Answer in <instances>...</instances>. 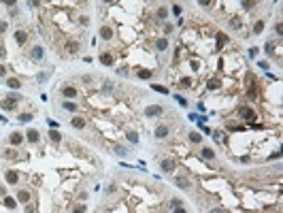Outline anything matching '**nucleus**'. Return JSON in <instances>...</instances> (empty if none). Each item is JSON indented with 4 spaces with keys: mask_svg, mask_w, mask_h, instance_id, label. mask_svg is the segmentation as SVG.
<instances>
[{
    "mask_svg": "<svg viewBox=\"0 0 283 213\" xmlns=\"http://www.w3.org/2000/svg\"><path fill=\"white\" fill-rule=\"evenodd\" d=\"M2 156H4V158H9V160H17V151H15V149H4V151H2Z\"/></svg>",
    "mask_w": 283,
    "mask_h": 213,
    "instance_id": "obj_19",
    "label": "nucleus"
},
{
    "mask_svg": "<svg viewBox=\"0 0 283 213\" xmlns=\"http://www.w3.org/2000/svg\"><path fill=\"white\" fill-rule=\"evenodd\" d=\"M15 41H17V45H24V43L28 41V34H26L24 30H17V32H15Z\"/></svg>",
    "mask_w": 283,
    "mask_h": 213,
    "instance_id": "obj_9",
    "label": "nucleus"
},
{
    "mask_svg": "<svg viewBox=\"0 0 283 213\" xmlns=\"http://www.w3.org/2000/svg\"><path fill=\"white\" fill-rule=\"evenodd\" d=\"M70 124H73V128H79V130H81V128H85V120H83V117H75Z\"/></svg>",
    "mask_w": 283,
    "mask_h": 213,
    "instance_id": "obj_17",
    "label": "nucleus"
},
{
    "mask_svg": "<svg viewBox=\"0 0 283 213\" xmlns=\"http://www.w3.org/2000/svg\"><path fill=\"white\" fill-rule=\"evenodd\" d=\"M175 185L181 188V190H189V188H192L189 179H185V177H177V179H175Z\"/></svg>",
    "mask_w": 283,
    "mask_h": 213,
    "instance_id": "obj_3",
    "label": "nucleus"
},
{
    "mask_svg": "<svg viewBox=\"0 0 283 213\" xmlns=\"http://www.w3.org/2000/svg\"><path fill=\"white\" fill-rule=\"evenodd\" d=\"M247 96H249V100H255V98H258V87H253V85H251V87H249V92H247Z\"/></svg>",
    "mask_w": 283,
    "mask_h": 213,
    "instance_id": "obj_27",
    "label": "nucleus"
},
{
    "mask_svg": "<svg viewBox=\"0 0 283 213\" xmlns=\"http://www.w3.org/2000/svg\"><path fill=\"white\" fill-rule=\"evenodd\" d=\"M26 213H34V207L32 205H26Z\"/></svg>",
    "mask_w": 283,
    "mask_h": 213,
    "instance_id": "obj_48",
    "label": "nucleus"
},
{
    "mask_svg": "<svg viewBox=\"0 0 283 213\" xmlns=\"http://www.w3.org/2000/svg\"><path fill=\"white\" fill-rule=\"evenodd\" d=\"M219 85H222V81H219V79H211V81H209V89H217Z\"/></svg>",
    "mask_w": 283,
    "mask_h": 213,
    "instance_id": "obj_31",
    "label": "nucleus"
},
{
    "mask_svg": "<svg viewBox=\"0 0 283 213\" xmlns=\"http://www.w3.org/2000/svg\"><path fill=\"white\" fill-rule=\"evenodd\" d=\"M170 205L177 209V207H181V200H179V198H173V200H170Z\"/></svg>",
    "mask_w": 283,
    "mask_h": 213,
    "instance_id": "obj_40",
    "label": "nucleus"
},
{
    "mask_svg": "<svg viewBox=\"0 0 283 213\" xmlns=\"http://www.w3.org/2000/svg\"><path fill=\"white\" fill-rule=\"evenodd\" d=\"M126 136H128V141H130V143H134V145L139 143V134H136L134 130H128V132H126Z\"/></svg>",
    "mask_w": 283,
    "mask_h": 213,
    "instance_id": "obj_18",
    "label": "nucleus"
},
{
    "mask_svg": "<svg viewBox=\"0 0 283 213\" xmlns=\"http://www.w3.org/2000/svg\"><path fill=\"white\" fill-rule=\"evenodd\" d=\"M189 83H192V81H189V79H188V77H183V79H181V85H183V87H188V85Z\"/></svg>",
    "mask_w": 283,
    "mask_h": 213,
    "instance_id": "obj_43",
    "label": "nucleus"
},
{
    "mask_svg": "<svg viewBox=\"0 0 283 213\" xmlns=\"http://www.w3.org/2000/svg\"><path fill=\"white\" fill-rule=\"evenodd\" d=\"M173 13L175 15H181V4H173Z\"/></svg>",
    "mask_w": 283,
    "mask_h": 213,
    "instance_id": "obj_37",
    "label": "nucleus"
},
{
    "mask_svg": "<svg viewBox=\"0 0 283 213\" xmlns=\"http://www.w3.org/2000/svg\"><path fill=\"white\" fill-rule=\"evenodd\" d=\"M62 94H64V98H66V100H73V98L77 96V89H75L73 85H66V87L62 89Z\"/></svg>",
    "mask_w": 283,
    "mask_h": 213,
    "instance_id": "obj_4",
    "label": "nucleus"
},
{
    "mask_svg": "<svg viewBox=\"0 0 283 213\" xmlns=\"http://www.w3.org/2000/svg\"><path fill=\"white\" fill-rule=\"evenodd\" d=\"M0 75H4V66L2 64H0Z\"/></svg>",
    "mask_w": 283,
    "mask_h": 213,
    "instance_id": "obj_53",
    "label": "nucleus"
},
{
    "mask_svg": "<svg viewBox=\"0 0 283 213\" xmlns=\"http://www.w3.org/2000/svg\"><path fill=\"white\" fill-rule=\"evenodd\" d=\"M153 89H155V92H160V94H168V89H166L164 85H153Z\"/></svg>",
    "mask_w": 283,
    "mask_h": 213,
    "instance_id": "obj_36",
    "label": "nucleus"
},
{
    "mask_svg": "<svg viewBox=\"0 0 283 213\" xmlns=\"http://www.w3.org/2000/svg\"><path fill=\"white\" fill-rule=\"evenodd\" d=\"M6 83H9V87H11V89H19V85H21V83H19V79H15V77H11Z\"/></svg>",
    "mask_w": 283,
    "mask_h": 213,
    "instance_id": "obj_21",
    "label": "nucleus"
},
{
    "mask_svg": "<svg viewBox=\"0 0 283 213\" xmlns=\"http://www.w3.org/2000/svg\"><path fill=\"white\" fill-rule=\"evenodd\" d=\"M228 130H230V132H238V130H245V128L236 126V124H228Z\"/></svg>",
    "mask_w": 283,
    "mask_h": 213,
    "instance_id": "obj_35",
    "label": "nucleus"
},
{
    "mask_svg": "<svg viewBox=\"0 0 283 213\" xmlns=\"http://www.w3.org/2000/svg\"><path fill=\"white\" fill-rule=\"evenodd\" d=\"M192 68H194V70H198V68H200V64H198L196 60H192Z\"/></svg>",
    "mask_w": 283,
    "mask_h": 213,
    "instance_id": "obj_47",
    "label": "nucleus"
},
{
    "mask_svg": "<svg viewBox=\"0 0 283 213\" xmlns=\"http://www.w3.org/2000/svg\"><path fill=\"white\" fill-rule=\"evenodd\" d=\"M139 77H141V79H145V81H149L153 75H151V70H145V68H143V70H139Z\"/></svg>",
    "mask_w": 283,
    "mask_h": 213,
    "instance_id": "obj_24",
    "label": "nucleus"
},
{
    "mask_svg": "<svg viewBox=\"0 0 283 213\" xmlns=\"http://www.w3.org/2000/svg\"><path fill=\"white\" fill-rule=\"evenodd\" d=\"M115 154H117V156H128V149H126V147H119V145H117V147H115Z\"/></svg>",
    "mask_w": 283,
    "mask_h": 213,
    "instance_id": "obj_33",
    "label": "nucleus"
},
{
    "mask_svg": "<svg viewBox=\"0 0 283 213\" xmlns=\"http://www.w3.org/2000/svg\"><path fill=\"white\" fill-rule=\"evenodd\" d=\"M240 6L243 9H251V6H255V2H240Z\"/></svg>",
    "mask_w": 283,
    "mask_h": 213,
    "instance_id": "obj_38",
    "label": "nucleus"
},
{
    "mask_svg": "<svg viewBox=\"0 0 283 213\" xmlns=\"http://www.w3.org/2000/svg\"><path fill=\"white\" fill-rule=\"evenodd\" d=\"M251 128H255V130H264V126H262V124H251Z\"/></svg>",
    "mask_w": 283,
    "mask_h": 213,
    "instance_id": "obj_49",
    "label": "nucleus"
},
{
    "mask_svg": "<svg viewBox=\"0 0 283 213\" xmlns=\"http://www.w3.org/2000/svg\"><path fill=\"white\" fill-rule=\"evenodd\" d=\"M168 136V126H158L155 128V139H166Z\"/></svg>",
    "mask_w": 283,
    "mask_h": 213,
    "instance_id": "obj_7",
    "label": "nucleus"
},
{
    "mask_svg": "<svg viewBox=\"0 0 283 213\" xmlns=\"http://www.w3.org/2000/svg\"><path fill=\"white\" fill-rule=\"evenodd\" d=\"M49 139H51L53 143H60V141H62V134H60L58 130H53V128H49Z\"/></svg>",
    "mask_w": 283,
    "mask_h": 213,
    "instance_id": "obj_12",
    "label": "nucleus"
},
{
    "mask_svg": "<svg viewBox=\"0 0 283 213\" xmlns=\"http://www.w3.org/2000/svg\"><path fill=\"white\" fill-rule=\"evenodd\" d=\"M162 170H164V173L175 170V162H173V160H162Z\"/></svg>",
    "mask_w": 283,
    "mask_h": 213,
    "instance_id": "obj_11",
    "label": "nucleus"
},
{
    "mask_svg": "<svg viewBox=\"0 0 283 213\" xmlns=\"http://www.w3.org/2000/svg\"><path fill=\"white\" fill-rule=\"evenodd\" d=\"M66 51H70V53H75L77 51V45L73 43V45H66Z\"/></svg>",
    "mask_w": 283,
    "mask_h": 213,
    "instance_id": "obj_39",
    "label": "nucleus"
},
{
    "mask_svg": "<svg viewBox=\"0 0 283 213\" xmlns=\"http://www.w3.org/2000/svg\"><path fill=\"white\" fill-rule=\"evenodd\" d=\"M102 92H104V94H111V92H113V81H104V85H102Z\"/></svg>",
    "mask_w": 283,
    "mask_h": 213,
    "instance_id": "obj_30",
    "label": "nucleus"
},
{
    "mask_svg": "<svg viewBox=\"0 0 283 213\" xmlns=\"http://www.w3.org/2000/svg\"><path fill=\"white\" fill-rule=\"evenodd\" d=\"M264 30V21L260 19V21H255V26H253V34H260Z\"/></svg>",
    "mask_w": 283,
    "mask_h": 213,
    "instance_id": "obj_26",
    "label": "nucleus"
},
{
    "mask_svg": "<svg viewBox=\"0 0 283 213\" xmlns=\"http://www.w3.org/2000/svg\"><path fill=\"white\" fill-rule=\"evenodd\" d=\"M145 115H147V117H158V115H162V107H160V105H151V107L145 109Z\"/></svg>",
    "mask_w": 283,
    "mask_h": 213,
    "instance_id": "obj_2",
    "label": "nucleus"
},
{
    "mask_svg": "<svg viewBox=\"0 0 283 213\" xmlns=\"http://www.w3.org/2000/svg\"><path fill=\"white\" fill-rule=\"evenodd\" d=\"M39 81H41V83H45V81H47V75H45V73H41V75H39Z\"/></svg>",
    "mask_w": 283,
    "mask_h": 213,
    "instance_id": "obj_46",
    "label": "nucleus"
},
{
    "mask_svg": "<svg viewBox=\"0 0 283 213\" xmlns=\"http://www.w3.org/2000/svg\"><path fill=\"white\" fill-rule=\"evenodd\" d=\"M155 47H158L160 51H166V49H168V41H166V39H158V41H155Z\"/></svg>",
    "mask_w": 283,
    "mask_h": 213,
    "instance_id": "obj_16",
    "label": "nucleus"
},
{
    "mask_svg": "<svg viewBox=\"0 0 283 213\" xmlns=\"http://www.w3.org/2000/svg\"><path fill=\"white\" fill-rule=\"evenodd\" d=\"M6 30V21H0V32H4Z\"/></svg>",
    "mask_w": 283,
    "mask_h": 213,
    "instance_id": "obj_50",
    "label": "nucleus"
},
{
    "mask_svg": "<svg viewBox=\"0 0 283 213\" xmlns=\"http://www.w3.org/2000/svg\"><path fill=\"white\" fill-rule=\"evenodd\" d=\"M100 36H102L104 41H109V39L113 36V30H111L109 26H102V28H100Z\"/></svg>",
    "mask_w": 283,
    "mask_h": 213,
    "instance_id": "obj_10",
    "label": "nucleus"
},
{
    "mask_svg": "<svg viewBox=\"0 0 283 213\" xmlns=\"http://www.w3.org/2000/svg\"><path fill=\"white\" fill-rule=\"evenodd\" d=\"M230 26H232L234 30H240V19H236V17H234V19H230Z\"/></svg>",
    "mask_w": 283,
    "mask_h": 213,
    "instance_id": "obj_34",
    "label": "nucleus"
},
{
    "mask_svg": "<svg viewBox=\"0 0 283 213\" xmlns=\"http://www.w3.org/2000/svg\"><path fill=\"white\" fill-rule=\"evenodd\" d=\"M15 205H17V203H15L13 196H6V198H4V207H6V209H13Z\"/></svg>",
    "mask_w": 283,
    "mask_h": 213,
    "instance_id": "obj_23",
    "label": "nucleus"
},
{
    "mask_svg": "<svg viewBox=\"0 0 283 213\" xmlns=\"http://www.w3.org/2000/svg\"><path fill=\"white\" fill-rule=\"evenodd\" d=\"M264 49H266V53H273V49H275V47H273L270 43H266V47H264Z\"/></svg>",
    "mask_w": 283,
    "mask_h": 213,
    "instance_id": "obj_45",
    "label": "nucleus"
},
{
    "mask_svg": "<svg viewBox=\"0 0 283 213\" xmlns=\"http://www.w3.org/2000/svg\"><path fill=\"white\" fill-rule=\"evenodd\" d=\"M175 98L179 100V105H183V107H188V100H185V98H181V96H175Z\"/></svg>",
    "mask_w": 283,
    "mask_h": 213,
    "instance_id": "obj_42",
    "label": "nucleus"
},
{
    "mask_svg": "<svg viewBox=\"0 0 283 213\" xmlns=\"http://www.w3.org/2000/svg\"><path fill=\"white\" fill-rule=\"evenodd\" d=\"M75 213H85V207H83V205H77V207H75Z\"/></svg>",
    "mask_w": 283,
    "mask_h": 213,
    "instance_id": "obj_41",
    "label": "nucleus"
},
{
    "mask_svg": "<svg viewBox=\"0 0 283 213\" xmlns=\"http://www.w3.org/2000/svg\"><path fill=\"white\" fill-rule=\"evenodd\" d=\"M21 141H24V136H21L19 132H13V134L9 136V143H11V145H21Z\"/></svg>",
    "mask_w": 283,
    "mask_h": 213,
    "instance_id": "obj_8",
    "label": "nucleus"
},
{
    "mask_svg": "<svg viewBox=\"0 0 283 213\" xmlns=\"http://www.w3.org/2000/svg\"><path fill=\"white\" fill-rule=\"evenodd\" d=\"M64 111H77V105H75V102H68V100H66V102H64Z\"/></svg>",
    "mask_w": 283,
    "mask_h": 213,
    "instance_id": "obj_32",
    "label": "nucleus"
},
{
    "mask_svg": "<svg viewBox=\"0 0 283 213\" xmlns=\"http://www.w3.org/2000/svg\"><path fill=\"white\" fill-rule=\"evenodd\" d=\"M100 62H102L104 66H111V64H113V58H111L109 53H104V55H100Z\"/></svg>",
    "mask_w": 283,
    "mask_h": 213,
    "instance_id": "obj_22",
    "label": "nucleus"
},
{
    "mask_svg": "<svg viewBox=\"0 0 283 213\" xmlns=\"http://www.w3.org/2000/svg\"><path fill=\"white\" fill-rule=\"evenodd\" d=\"M211 213H224V211H222V209H213Z\"/></svg>",
    "mask_w": 283,
    "mask_h": 213,
    "instance_id": "obj_52",
    "label": "nucleus"
},
{
    "mask_svg": "<svg viewBox=\"0 0 283 213\" xmlns=\"http://www.w3.org/2000/svg\"><path fill=\"white\" fill-rule=\"evenodd\" d=\"M211 4H213L211 0H200V6H211Z\"/></svg>",
    "mask_w": 283,
    "mask_h": 213,
    "instance_id": "obj_44",
    "label": "nucleus"
},
{
    "mask_svg": "<svg viewBox=\"0 0 283 213\" xmlns=\"http://www.w3.org/2000/svg\"><path fill=\"white\" fill-rule=\"evenodd\" d=\"M226 43H228V34H224V32H219V34H217V45H219V47H224Z\"/></svg>",
    "mask_w": 283,
    "mask_h": 213,
    "instance_id": "obj_20",
    "label": "nucleus"
},
{
    "mask_svg": "<svg viewBox=\"0 0 283 213\" xmlns=\"http://www.w3.org/2000/svg\"><path fill=\"white\" fill-rule=\"evenodd\" d=\"M238 115H240L243 120H247V122H253L255 111H253V109H249V107H240V109H238Z\"/></svg>",
    "mask_w": 283,
    "mask_h": 213,
    "instance_id": "obj_1",
    "label": "nucleus"
},
{
    "mask_svg": "<svg viewBox=\"0 0 283 213\" xmlns=\"http://www.w3.org/2000/svg\"><path fill=\"white\" fill-rule=\"evenodd\" d=\"M175 213H188V211H185L183 207H177V209H175Z\"/></svg>",
    "mask_w": 283,
    "mask_h": 213,
    "instance_id": "obj_51",
    "label": "nucleus"
},
{
    "mask_svg": "<svg viewBox=\"0 0 283 213\" xmlns=\"http://www.w3.org/2000/svg\"><path fill=\"white\" fill-rule=\"evenodd\" d=\"M17 120H19V122H21V124H28V122H30V120H32V113H21V115H19V117H17Z\"/></svg>",
    "mask_w": 283,
    "mask_h": 213,
    "instance_id": "obj_28",
    "label": "nucleus"
},
{
    "mask_svg": "<svg viewBox=\"0 0 283 213\" xmlns=\"http://www.w3.org/2000/svg\"><path fill=\"white\" fill-rule=\"evenodd\" d=\"M158 17H160V19H166V17H168V9H166V6H160V9H158Z\"/></svg>",
    "mask_w": 283,
    "mask_h": 213,
    "instance_id": "obj_25",
    "label": "nucleus"
},
{
    "mask_svg": "<svg viewBox=\"0 0 283 213\" xmlns=\"http://www.w3.org/2000/svg\"><path fill=\"white\" fill-rule=\"evenodd\" d=\"M28 141H30V143H36V141H39V130L30 128V130H28Z\"/></svg>",
    "mask_w": 283,
    "mask_h": 213,
    "instance_id": "obj_14",
    "label": "nucleus"
},
{
    "mask_svg": "<svg viewBox=\"0 0 283 213\" xmlns=\"http://www.w3.org/2000/svg\"><path fill=\"white\" fill-rule=\"evenodd\" d=\"M202 158H207V160H213V158H215V151H213L211 147H202Z\"/></svg>",
    "mask_w": 283,
    "mask_h": 213,
    "instance_id": "obj_15",
    "label": "nucleus"
},
{
    "mask_svg": "<svg viewBox=\"0 0 283 213\" xmlns=\"http://www.w3.org/2000/svg\"><path fill=\"white\" fill-rule=\"evenodd\" d=\"M17 200H19V203H26V205H28V203H30V192L21 190V192L17 194Z\"/></svg>",
    "mask_w": 283,
    "mask_h": 213,
    "instance_id": "obj_13",
    "label": "nucleus"
},
{
    "mask_svg": "<svg viewBox=\"0 0 283 213\" xmlns=\"http://www.w3.org/2000/svg\"><path fill=\"white\" fill-rule=\"evenodd\" d=\"M4 177H6V183H11V185H15V183L19 181V175H17L15 170H6V175H4Z\"/></svg>",
    "mask_w": 283,
    "mask_h": 213,
    "instance_id": "obj_5",
    "label": "nucleus"
},
{
    "mask_svg": "<svg viewBox=\"0 0 283 213\" xmlns=\"http://www.w3.org/2000/svg\"><path fill=\"white\" fill-rule=\"evenodd\" d=\"M30 55H32V60H34V62L43 60V47H41V45H36V47L32 49V53H30Z\"/></svg>",
    "mask_w": 283,
    "mask_h": 213,
    "instance_id": "obj_6",
    "label": "nucleus"
},
{
    "mask_svg": "<svg viewBox=\"0 0 283 213\" xmlns=\"http://www.w3.org/2000/svg\"><path fill=\"white\" fill-rule=\"evenodd\" d=\"M189 141H192V143H202V136H200L198 132H189Z\"/></svg>",
    "mask_w": 283,
    "mask_h": 213,
    "instance_id": "obj_29",
    "label": "nucleus"
}]
</instances>
